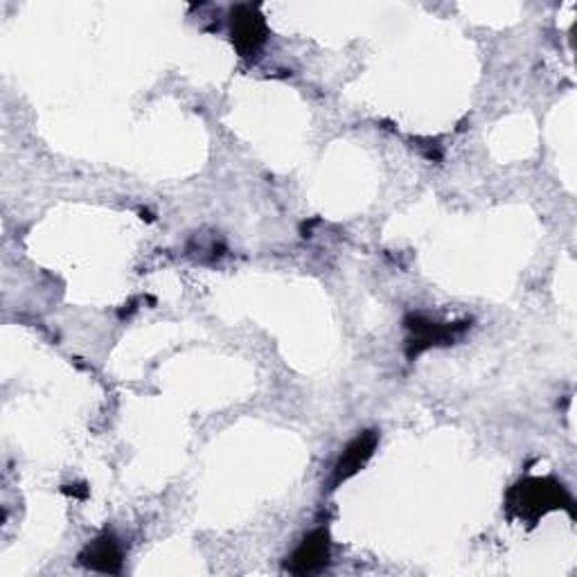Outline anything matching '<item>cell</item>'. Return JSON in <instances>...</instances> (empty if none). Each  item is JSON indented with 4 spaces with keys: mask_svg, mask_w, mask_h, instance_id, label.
Returning <instances> with one entry per match:
<instances>
[{
    "mask_svg": "<svg viewBox=\"0 0 577 577\" xmlns=\"http://www.w3.org/2000/svg\"><path fill=\"white\" fill-rule=\"evenodd\" d=\"M404 326L411 332L406 339V357L411 361L431 348L452 346L470 328V323H435L420 313L406 316Z\"/></svg>",
    "mask_w": 577,
    "mask_h": 577,
    "instance_id": "obj_2",
    "label": "cell"
},
{
    "mask_svg": "<svg viewBox=\"0 0 577 577\" xmlns=\"http://www.w3.org/2000/svg\"><path fill=\"white\" fill-rule=\"evenodd\" d=\"M330 561V533L326 528L311 530L287 559V570L293 575H309Z\"/></svg>",
    "mask_w": 577,
    "mask_h": 577,
    "instance_id": "obj_5",
    "label": "cell"
},
{
    "mask_svg": "<svg viewBox=\"0 0 577 577\" xmlns=\"http://www.w3.org/2000/svg\"><path fill=\"white\" fill-rule=\"evenodd\" d=\"M269 39L267 19L260 6H235L230 10V41L239 56H255Z\"/></svg>",
    "mask_w": 577,
    "mask_h": 577,
    "instance_id": "obj_3",
    "label": "cell"
},
{
    "mask_svg": "<svg viewBox=\"0 0 577 577\" xmlns=\"http://www.w3.org/2000/svg\"><path fill=\"white\" fill-rule=\"evenodd\" d=\"M505 509L512 519L537 524L555 509H568L573 515V498L559 481L550 476H528L507 490Z\"/></svg>",
    "mask_w": 577,
    "mask_h": 577,
    "instance_id": "obj_1",
    "label": "cell"
},
{
    "mask_svg": "<svg viewBox=\"0 0 577 577\" xmlns=\"http://www.w3.org/2000/svg\"><path fill=\"white\" fill-rule=\"evenodd\" d=\"M122 561H124L122 546L109 533H104L97 539H93L91 544H86L84 550L80 553V564L91 570H97V573L115 575L122 570Z\"/></svg>",
    "mask_w": 577,
    "mask_h": 577,
    "instance_id": "obj_6",
    "label": "cell"
},
{
    "mask_svg": "<svg viewBox=\"0 0 577 577\" xmlns=\"http://www.w3.org/2000/svg\"><path fill=\"white\" fill-rule=\"evenodd\" d=\"M379 444V433L377 431H363L359 433L346 449L341 458L337 461L334 470H332V478H330V490H337L341 483H346L348 478H352L354 474H359L365 463L372 458L374 449Z\"/></svg>",
    "mask_w": 577,
    "mask_h": 577,
    "instance_id": "obj_4",
    "label": "cell"
}]
</instances>
